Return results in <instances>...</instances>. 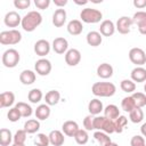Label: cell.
Here are the masks:
<instances>
[{
  "mask_svg": "<svg viewBox=\"0 0 146 146\" xmlns=\"http://www.w3.org/2000/svg\"><path fill=\"white\" fill-rule=\"evenodd\" d=\"M41 23H42V15L36 10H32L23 16L21 25L25 32H33Z\"/></svg>",
  "mask_w": 146,
  "mask_h": 146,
  "instance_id": "obj_1",
  "label": "cell"
},
{
  "mask_svg": "<svg viewBox=\"0 0 146 146\" xmlns=\"http://www.w3.org/2000/svg\"><path fill=\"white\" fill-rule=\"evenodd\" d=\"M140 132H141V136L145 138V137H146V122L141 124V127H140Z\"/></svg>",
  "mask_w": 146,
  "mask_h": 146,
  "instance_id": "obj_50",
  "label": "cell"
},
{
  "mask_svg": "<svg viewBox=\"0 0 146 146\" xmlns=\"http://www.w3.org/2000/svg\"><path fill=\"white\" fill-rule=\"evenodd\" d=\"M14 140V136L9 129L2 128L0 130V145L1 146H9L10 143Z\"/></svg>",
  "mask_w": 146,
  "mask_h": 146,
  "instance_id": "obj_29",
  "label": "cell"
},
{
  "mask_svg": "<svg viewBox=\"0 0 146 146\" xmlns=\"http://www.w3.org/2000/svg\"><path fill=\"white\" fill-rule=\"evenodd\" d=\"M131 25H132V19L131 17L128 16H121L117 21H116V31L121 34H128L130 33L131 30Z\"/></svg>",
  "mask_w": 146,
  "mask_h": 146,
  "instance_id": "obj_9",
  "label": "cell"
},
{
  "mask_svg": "<svg viewBox=\"0 0 146 146\" xmlns=\"http://www.w3.org/2000/svg\"><path fill=\"white\" fill-rule=\"evenodd\" d=\"M131 96H132L137 107L141 108V107L146 106V94L145 92H133Z\"/></svg>",
  "mask_w": 146,
  "mask_h": 146,
  "instance_id": "obj_38",
  "label": "cell"
},
{
  "mask_svg": "<svg viewBox=\"0 0 146 146\" xmlns=\"http://www.w3.org/2000/svg\"><path fill=\"white\" fill-rule=\"evenodd\" d=\"M48 136H49L50 145H52V146H62L65 143L64 133L59 130H51Z\"/></svg>",
  "mask_w": 146,
  "mask_h": 146,
  "instance_id": "obj_21",
  "label": "cell"
},
{
  "mask_svg": "<svg viewBox=\"0 0 146 146\" xmlns=\"http://www.w3.org/2000/svg\"><path fill=\"white\" fill-rule=\"evenodd\" d=\"M51 63L50 60H48L47 58H40L35 62L34 64V70H35V73L41 75V76H46L48 75L50 72H51Z\"/></svg>",
  "mask_w": 146,
  "mask_h": 146,
  "instance_id": "obj_7",
  "label": "cell"
},
{
  "mask_svg": "<svg viewBox=\"0 0 146 146\" xmlns=\"http://www.w3.org/2000/svg\"><path fill=\"white\" fill-rule=\"evenodd\" d=\"M105 146H119L116 143H113V141H111V143H108V144H106Z\"/></svg>",
  "mask_w": 146,
  "mask_h": 146,
  "instance_id": "obj_52",
  "label": "cell"
},
{
  "mask_svg": "<svg viewBox=\"0 0 146 146\" xmlns=\"http://www.w3.org/2000/svg\"><path fill=\"white\" fill-rule=\"evenodd\" d=\"M100 131H104V132H106L107 135H108V133L111 135V133L115 132L114 121L105 117V120H104V123H103V127H102V130H100Z\"/></svg>",
  "mask_w": 146,
  "mask_h": 146,
  "instance_id": "obj_40",
  "label": "cell"
},
{
  "mask_svg": "<svg viewBox=\"0 0 146 146\" xmlns=\"http://www.w3.org/2000/svg\"><path fill=\"white\" fill-rule=\"evenodd\" d=\"M121 107H122V110H123L124 112H128V113H130L131 111H133L137 106H136V103H135L132 96H127V97H124V98L121 100Z\"/></svg>",
  "mask_w": 146,
  "mask_h": 146,
  "instance_id": "obj_32",
  "label": "cell"
},
{
  "mask_svg": "<svg viewBox=\"0 0 146 146\" xmlns=\"http://www.w3.org/2000/svg\"><path fill=\"white\" fill-rule=\"evenodd\" d=\"M22 18L23 17H21V15L17 11L11 10V11H8L5 15L3 23L8 27H17L19 24H22Z\"/></svg>",
  "mask_w": 146,
  "mask_h": 146,
  "instance_id": "obj_10",
  "label": "cell"
},
{
  "mask_svg": "<svg viewBox=\"0 0 146 146\" xmlns=\"http://www.w3.org/2000/svg\"><path fill=\"white\" fill-rule=\"evenodd\" d=\"M7 117H8V120L10 122H17L22 117V114L16 107H11L7 113Z\"/></svg>",
  "mask_w": 146,
  "mask_h": 146,
  "instance_id": "obj_42",
  "label": "cell"
},
{
  "mask_svg": "<svg viewBox=\"0 0 146 146\" xmlns=\"http://www.w3.org/2000/svg\"><path fill=\"white\" fill-rule=\"evenodd\" d=\"M128 56L130 62L136 66H143L144 64H146V52L141 48H138V47L131 48Z\"/></svg>",
  "mask_w": 146,
  "mask_h": 146,
  "instance_id": "obj_6",
  "label": "cell"
},
{
  "mask_svg": "<svg viewBox=\"0 0 146 146\" xmlns=\"http://www.w3.org/2000/svg\"><path fill=\"white\" fill-rule=\"evenodd\" d=\"M74 140L76 141V144L83 146L88 143L89 140V135H88V131L86 129H79V131L75 133L74 136Z\"/></svg>",
  "mask_w": 146,
  "mask_h": 146,
  "instance_id": "obj_33",
  "label": "cell"
},
{
  "mask_svg": "<svg viewBox=\"0 0 146 146\" xmlns=\"http://www.w3.org/2000/svg\"><path fill=\"white\" fill-rule=\"evenodd\" d=\"M35 79H36L35 72H33L31 70H23L19 73V81L25 86H30V84L34 83Z\"/></svg>",
  "mask_w": 146,
  "mask_h": 146,
  "instance_id": "obj_24",
  "label": "cell"
},
{
  "mask_svg": "<svg viewBox=\"0 0 146 146\" xmlns=\"http://www.w3.org/2000/svg\"><path fill=\"white\" fill-rule=\"evenodd\" d=\"M50 49H51V46H50L49 41L46 39H40L34 43V52L38 56H40L41 58L47 56L50 52Z\"/></svg>",
  "mask_w": 146,
  "mask_h": 146,
  "instance_id": "obj_11",
  "label": "cell"
},
{
  "mask_svg": "<svg viewBox=\"0 0 146 146\" xmlns=\"http://www.w3.org/2000/svg\"><path fill=\"white\" fill-rule=\"evenodd\" d=\"M51 47L56 54L63 55V54H66L68 50V41L63 36H58V38L54 39Z\"/></svg>",
  "mask_w": 146,
  "mask_h": 146,
  "instance_id": "obj_12",
  "label": "cell"
},
{
  "mask_svg": "<svg viewBox=\"0 0 146 146\" xmlns=\"http://www.w3.org/2000/svg\"><path fill=\"white\" fill-rule=\"evenodd\" d=\"M67 0H54V3H55V6H57L58 8H62V7H64V6H66L67 5Z\"/></svg>",
  "mask_w": 146,
  "mask_h": 146,
  "instance_id": "obj_49",
  "label": "cell"
},
{
  "mask_svg": "<svg viewBox=\"0 0 146 146\" xmlns=\"http://www.w3.org/2000/svg\"><path fill=\"white\" fill-rule=\"evenodd\" d=\"M133 6L138 9H143L146 7V0H133Z\"/></svg>",
  "mask_w": 146,
  "mask_h": 146,
  "instance_id": "obj_48",
  "label": "cell"
},
{
  "mask_svg": "<svg viewBox=\"0 0 146 146\" xmlns=\"http://www.w3.org/2000/svg\"><path fill=\"white\" fill-rule=\"evenodd\" d=\"M31 5L30 0H14V6L17 9H27Z\"/></svg>",
  "mask_w": 146,
  "mask_h": 146,
  "instance_id": "obj_46",
  "label": "cell"
},
{
  "mask_svg": "<svg viewBox=\"0 0 146 146\" xmlns=\"http://www.w3.org/2000/svg\"><path fill=\"white\" fill-rule=\"evenodd\" d=\"M130 146H145V138L141 135H136L130 140Z\"/></svg>",
  "mask_w": 146,
  "mask_h": 146,
  "instance_id": "obj_44",
  "label": "cell"
},
{
  "mask_svg": "<svg viewBox=\"0 0 146 146\" xmlns=\"http://www.w3.org/2000/svg\"><path fill=\"white\" fill-rule=\"evenodd\" d=\"M127 124H128V119H127V116H124V115H120V116L114 121L115 132L121 133V132L124 130V128L127 127Z\"/></svg>",
  "mask_w": 146,
  "mask_h": 146,
  "instance_id": "obj_37",
  "label": "cell"
},
{
  "mask_svg": "<svg viewBox=\"0 0 146 146\" xmlns=\"http://www.w3.org/2000/svg\"><path fill=\"white\" fill-rule=\"evenodd\" d=\"M67 32L71 34V35H79L82 33L83 31V25H82V22L79 21V19H72L67 23Z\"/></svg>",
  "mask_w": 146,
  "mask_h": 146,
  "instance_id": "obj_22",
  "label": "cell"
},
{
  "mask_svg": "<svg viewBox=\"0 0 146 146\" xmlns=\"http://www.w3.org/2000/svg\"><path fill=\"white\" fill-rule=\"evenodd\" d=\"M87 43L91 47H98L103 42V35L98 31H90L86 36Z\"/></svg>",
  "mask_w": 146,
  "mask_h": 146,
  "instance_id": "obj_19",
  "label": "cell"
},
{
  "mask_svg": "<svg viewBox=\"0 0 146 146\" xmlns=\"http://www.w3.org/2000/svg\"><path fill=\"white\" fill-rule=\"evenodd\" d=\"M94 115H91V114H89V115H87L84 119H83V127H84V129L87 130V131H91V130H94Z\"/></svg>",
  "mask_w": 146,
  "mask_h": 146,
  "instance_id": "obj_43",
  "label": "cell"
},
{
  "mask_svg": "<svg viewBox=\"0 0 146 146\" xmlns=\"http://www.w3.org/2000/svg\"><path fill=\"white\" fill-rule=\"evenodd\" d=\"M27 132L24 129H19L14 135V144H25Z\"/></svg>",
  "mask_w": 146,
  "mask_h": 146,
  "instance_id": "obj_41",
  "label": "cell"
},
{
  "mask_svg": "<svg viewBox=\"0 0 146 146\" xmlns=\"http://www.w3.org/2000/svg\"><path fill=\"white\" fill-rule=\"evenodd\" d=\"M15 107L21 112L22 114V117H30L33 113V108L31 107V105H29L27 103H24V102H18Z\"/></svg>",
  "mask_w": 146,
  "mask_h": 146,
  "instance_id": "obj_30",
  "label": "cell"
},
{
  "mask_svg": "<svg viewBox=\"0 0 146 146\" xmlns=\"http://www.w3.org/2000/svg\"><path fill=\"white\" fill-rule=\"evenodd\" d=\"M80 18H81V21L83 23H87V24H96V23H99L102 21L103 14L98 9L87 7V8H83L81 10Z\"/></svg>",
  "mask_w": 146,
  "mask_h": 146,
  "instance_id": "obj_3",
  "label": "cell"
},
{
  "mask_svg": "<svg viewBox=\"0 0 146 146\" xmlns=\"http://www.w3.org/2000/svg\"><path fill=\"white\" fill-rule=\"evenodd\" d=\"M129 119L132 123H140L144 120V112L140 107H136L129 113Z\"/></svg>",
  "mask_w": 146,
  "mask_h": 146,
  "instance_id": "obj_35",
  "label": "cell"
},
{
  "mask_svg": "<svg viewBox=\"0 0 146 146\" xmlns=\"http://www.w3.org/2000/svg\"><path fill=\"white\" fill-rule=\"evenodd\" d=\"M42 98H43V94H42V91H41L40 89H38V88L31 89V90L29 91V94H27V99H29L30 103H32V104H38V103H40Z\"/></svg>",
  "mask_w": 146,
  "mask_h": 146,
  "instance_id": "obj_31",
  "label": "cell"
},
{
  "mask_svg": "<svg viewBox=\"0 0 146 146\" xmlns=\"http://www.w3.org/2000/svg\"><path fill=\"white\" fill-rule=\"evenodd\" d=\"M34 145L35 146H49V136L46 133H38L34 138Z\"/></svg>",
  "mask_w": 146,
  "mask_h": 146,
  "instance_id": "obj_39",
  "label": "cell"
},
{
  "mask_svg": "<svg viewBox=\"0 0 146 146\" xmlns=\"http://www.w3.org/2000/svg\"><path fill=\"white\" fill-rule=\"evenodd\" d=\"M96 72H97V75L99 78H102V79H110V78H112L114 70H113V66L111 64L102 63V64L98 65Z\"/></svg>",
  "mask_w": 146,
  "mask_h": 146,
  "instance_id": "obj_17",
  "label": "cell"
},
{
  "mask_svg": "<svg viewBox=\"0 0 146 146\" xmlns=\"http://www.w3.org/2000/svg\"><path fill=\"white\" fill-rule=\"evenodd\" d=\"M104 120H105V116L104 115H97L94 117V130H97V131H100L102 130V127H103V123H104Z\"/></svg>",
  "mask_w": 146,
  "mask_h": 146,
  "instance_id": "obj_45",
  "label": "cell"
},
{
  "mask_svg": "<svg viewBox=\"0 0 146 146\" xmlns=\"http://www.w3.org/2000/svg\"><path fill=\"white\" fill-rule=\"evenodd\" d=\"M1 60H2V64H3L5 67L13 68V67L17 66V64L19 63L21 55H19V52L16 49L9 48V49H7V50L3 51L2 57H1Z\"/></svg>",
  "mask_w": 146,
  "mask_h": 146,
  "instance_id": "obj_5",
  "label": "cell"
},
{
  "mask_svg": "<svg viewBox=\"0 0 146 146\" xmlns=\"http://www.w3.org/2000/svg\"><path fill=\"white\" fill-rule=\"evenodd\" d=\"M116 91V87L112 82H95L91 92L96 97H112Z\"/></svg>",
  "mask_w": 146,
  "mask_h": 146,
  "instance_id": "obj_2",
  "label": "cell"
},
{
  "mask_svg": "<svg viewBox=\"0 0 146 146\" xmlns=\"http://www.w3.org/2000/svg\"><path fill=\"white\" fill-rule=\"evenodd\" d=\"M39 129H40V121L38 119H30L24 123V130L30 135L38 132Z\"/></svg>",
  "mask_w": 146,
  "mask_h": 146,
  "instance_id": "obj_28",
  "label": "cell"
},
{
  "mask_svg": "<svg viewBox=\"0 0 146 146\" xmlns=\"http://www.w3.org/2000/svg\"><path fill=\"white\" fill-rule=\"evenodd\" d=\"M74 2H75L76 5H87V3H88V1H87V0H83V1H78V0H74Z\"/></svg>",
  "mask_w": 146,
  "mask_h": 146,
  "instance_id": "obj_51",
  "label": "cell"
},
{
  "mask_svg": "<svg viewBox=\"0 0 146 146\" xmlns=\"http://www.w3.org/2000/svg\"><path fill=\"white\" fill-rule=\"evenodd\" d=\"M132 24H136L140 34L146 35V11L139 10L132 16Z\"/></svg>",
  "mask_w": 146,
  "mask_h": 146,
  "instance_id": "obj_8",
  "label": "cell"
},
{
  "mask_svg": "<svg viewBox=\"0 0 146 146\" xmlns=\"http://www.w3.org/2000/svg\"><path fill=\"white\" fill-rule=\"evenodd\" d=\"M120 88L122 89V91H124L127 94H131V92L133 94L136 90V83L131 79H124L121 81Z\"/></svg>",
  "mask_w": 146,
  "mask_h": 146,
  "instance_id": "obj_34",
  "label": "cell"
},
{
  "mask_svg": "<svg viewBox=\"0 0 146 146\" xmlns=\"http://www.w3.org/2000/svg\"><path fill=\"white\" fill-rule=\"evenodd\" d=\"M79 124L75 122V121H72V120H68V121H65L62 125V130H63V133L67 137H74L75 133L79 131Z\"/></svg>",
  "mask_w": 146,
  "mask_h": 146,
  "instance_id": "obj_16",
  "label": "cell"
},
{
  "mask_svg": "<svg viewBox=\"0 0 146 146\" xmlns=\"http://www.w3.org/2000/svg\"><path fill=\"white\" fill-rule=\"evenodd\" d=\"M115 24L111 21V19H105L100 23V26H99V33L103 35V36H111L115 33Z\"/></svg>",
  "mask_w": 146,
  "mask_h": 146,
  "instance_id": "obj_15",
  "label": "cell"
},
{
  "mask_svg": "<svg viewBox=\"0 0 146 146\" xmlns=\"http://www.w3.org/2000/svg\"><path fill=\"white\" fill-rule=\"evenodd\" d=\"M15 103V95L11 91H5L0 95V107H10Z\"/></svg>",
  "mask_w": 146,
  "mask_h": 146,
  "instance_id": "obj_25",
  "label": "cell"
},
{
  "mask_svg": "<svg viewBox=\"0 0 146 146\" xmlns=\"http://www.w3.org/2000/svg\"><path fill=\"white\" fill-rule=\"evenodd\" d=\"M88 111H89V114L91 115H95V116L99 115L102 112H104V106L102 100H99L98 98L91 99L88 104Z\"/></svg>",
  "mask_w": 146,
  "mask_h": 146,
  "instance_id": "obj_20",
  "label": "cell"
},
{
  "mask_svg": "<svg viewBox=\"0 0 146 146\" xmlns=\"http://www.w3.org/2000/svg\"><path fill=\"white\" fill-rule=\"evenodd\" d=\"M66 18H67L66 10L64 8H58L52 14V24L55 25V27H62L66 23Z\"/></svg>",
  "mask_w": 146,
  "mask_h": 146,
  "instance_id": "obj_14",
  "label": "cell"
},
{
  "mask_svg": "<svg viewBox=\"0 0 146 146\" xmlns=\"http://www.w3.org/2000/svg\"><path fill=\"white\" fill-rule=\"evenodd\" d=\"M60 100V94L57 90H49L44 96V102L49 106H54L58 104Z\"/></svg>",
  "mask_w": 146,
  "mask_h": 146,
  "instance_id": "obj_27",
  "label": "cell"
},
{
  "mask_svg": "<svg viewBox=\"0 0 146 146\" xmlns=\"http://www.w3.org/2000/svg\"><path fill=\"white\" fill-rule=\"evenodd\" d=\"M13 146H25V144H13Z\"/></svg>",
  "mask_w": 146,
  "mask_h": 146,
  "instance_id": "obj_53",
  "label": "cell"
},
{
  "mask_svg": "<svg viewBox=\"0 0 146 146\" xmlns=\"http://www.w3.org/2000/svg\"><path fill=\"white\" fill-rule=\"evenodd\" d=\"M144 91H145V94H146V83H145V86H144Z\"/></svg>",
  "mask_w": 146,
  "mask_h": 146,
  "instance_id": "obj_54",
  "label": "cell"
},
{
  "mask_svg": "<svg viewBox=\"0 0 146 146\" xmlns=\"http://www.w3.org/2000/svg\"><path fill=\"white\" fill-rule=\"evenodd\" d=\"M130 78L131 80L136 83L139 82H145L146 81V68H144L143 66H136L131 73H130Z\"/></svg>",
  "mask_w": 146,
  "mask_h": 146,
  "instance_id": "obj_18",
  "label": "cell"
},
{
  "mask_svg": "<svg viewBox=\"0 0 146 146\" xmlns=\"http://www.w3.org/2000/svg\"><path fill=\"white\" fill-rule=\"evenodd\" d=\"M145 146H146V145H145Z\"/></svg>",
  "mask_w": 146,
  "mask_h": 146,
  "instance_id": "obj_55",
  "label": "cell"
},
{
  "mask_svg": "<svg viewBox=\"0 0 146 146\" xmlns=\"http://www.w3.org/2000/svg\"><path fill=\"white\" fill-rule=\"evenodd\" d=\"M104 116L106 119H110V120L115 121L120 116V110H119V107L116 105H114V104L107 105L104 108Z\"/></svg>",
  "mask_w": 146,
  "mask_h": 146,
  "instance_id": "obj_26",
  "label": "cell"
},
{
  "mask_svg": "<svg viewBox=\"0 0 146 146\" xmlns=\"http://www.w3.org/2000/svg\"><path fill=\"white\" fill-rule=\"evenodd\" d=\"M22 40V33L18 30L11 29L8 31H2L0 33V43L3 46H13L19 43Z\"/></svg>",
  "mask_w": 146,
  "mask_h": 146,
  "instance_id": "obj_4",
  "label": "cell"
},
{
  "mask_svg": "<svg viewBox=\"0 0 146 146\" xmlns=\"http://www.w3.org/2000/svg\"><path fill=\"white\" fill-rule=\"evenodd\" d=\"M94 138H95V140H96L100 146H105L106 144H108V143L112 141L111 138L108 137V135H107L106 132H104V131H96V132L94 133Z\"/></svg>",
  "mask_w": 146,
  "mask_h": 146,
  "instance_id": "obj_36",
  "label": "cell"
},
{
  "mask_svg": "<svg viewBox=\"0 0 146 146\" xmlns=\"http://www.w3.org/2000/svg\"><path fill=\"white\" fill-rule=\"evenodd\" d=\"M81 60V52L75 49V48H71L67 50V52L65 54V63L68 66H76Z\"/></svg>",
  "mask_w": 146,
  "mask_h": 146,
  "instance_id": "obj_13",
  "label": "cell"
},
{
  "mask_svg": "<svg viewBox=\"0 0 146 146\" xmlns=\"http://www.w3.org/2000/svg\"><path fill=\"white\" fill-rule=\"evenodd\" d=\"M34 5L38 9H47L50 6V0H34Z\"/></svg>",
  "mask_w": 146,
  "mask_h": 146,
  "instance_id": "obj_47",
  "label": "cell"
},
{
  "mask_svg": "<svg viewBox=\"0 0 146 146\" xmlns=\"http://www.w3.org/2000/svg\"><path fill=\"white\" fill-rule=\"evenodd\" d=\"M50 106L47 105V104H40L36 110L34 111V114H35V117L39 120V121H44L47 120L49 116H50Z\"/></svg>",
  "mask_w": 146,
  "mask_h": 146,
  "instance_id": "obj_23",
  "label": "cell"
}]
</instances>
